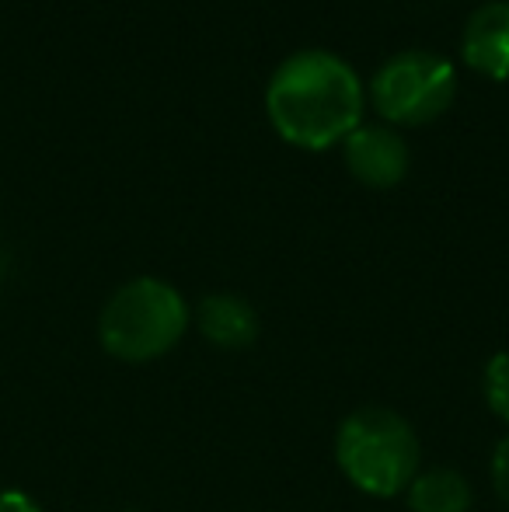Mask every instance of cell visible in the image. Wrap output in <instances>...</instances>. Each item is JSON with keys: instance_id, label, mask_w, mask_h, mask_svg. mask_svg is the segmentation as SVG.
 <instances>
[{"instance_id": "1", "label": "cell", "mask_w": 509, "mask_h": 512, "mask_svg": "<svg viewBox=\"0 0 509 512\" xmlns=\"http://www.w3.org/2000/svg\"><path fill=\"white\" fill-rule=\"evenodd\" d=\"M367 91L353 67L328 49H300L272 70L265 115L279 140L300 150H328L363 126Z\"/></svg>"}, {"instance_id": "2", "label": "cell", "mask_w": 509, "mask_h": 512, "mask_svg": "<svg viewBox=\"0 0 509 512\" xmlns=\"http://www.w3.org/2000/svg\"><path fill=\"white\" fill-rule=\"evenodd\" d=\"M339 471L360 492L374 499H394L419 474L422 446L408 418L391 408H360L342 418L335 432Z\"/></svg>"}, {"instance_id": "3", "label": "cell", "mask_w": 509, "mask_h": 512, "mask_svg": "<svg viewBox=\"0 0 509 512\" xmlns=\"http://www.w3.org/2000/svg\"><path fill=\"white\" fill-rule=\"evenodd\" d=\"M192 310L164 279H133L119 286L98 317V338L109 356L123 363H150L182 342Z\"/></svg>"}, {"instance_id": "4", "label": "cell", "mask_w": 509, "mask_h": 512, "mask_svg": "<svg viewBox=\"0 0 509 512\" xmlns=\"http://www.w3.org/2000/svg\"><path fill=\"white\" fill-rule=\"evenodd\" d=\"M457 95V74L450 60L426 49H405L391 56L370 84L374 108L394 126H426L440 119Z\"/></svg>"}, {"instance_id": "5", "label": "cell", "mask_w": 509, "mask_h": 512, "mask_svg": "<svg viewBox=\"0 0 509 512\" xmlns=\"http://www.w3.org/2000/svg\"><path fill=\"white\" fill-rule=\"evenodd\" d=\"M349 175L367 189H394L408 175V143L391 126H356L342 140Z\"/></svg>"}, {"instance_id": "6", "label": "cell", "mask_w": 509, "mask_h": 512, "mask_svg": "<svg viewBox=\"0 0 509 512\" xmlns=\"http://www.w3.org/2000/svg\"><path fill=\"white\" fill-rule=\"evenodd\" d=\"M461 56L475 74L509 81V0L482 4L461 32Z\"/></svg>"}, {"instance_id": "7", "label": "cell", "mask_w": 509, "mask_h": 512, "mask_svg": "<svg viewBox=\"0 0 509 512\" xmlns=\"http://www.w3.org/2000/svg\"><path fill=\"white\" fill-rule=\"evenodd\" d=\"M199 335L217 349H248L258 338V314L238 293H210L192 310Z\"/></svg>"}, {"instance_id": "8", "label": "cell", "mask_w": 509, "mask_h": 512, "mask_svg": "<svg viewBox=\"0 0 509 512\" xmlns=\"http://www.w3.org/2000/svg\"><path fill=\"white\" fill-rule=\"evenodd\" d=\"M405 492L412 512H471V502H475L468 478L450 467L419 471Z\"/></svg>"}, {"instance_id": "9", "label": "cell", "mask_w": 509, "mask_h": 512, "mask_svg": "<svg viewBox=\"0 0 509 512\" xmlns=\"http://www.w3.org/2000/svg\"><path fill=\"white\" fill-rule=\"evenodd\" d=\"M485 401L503 422H509V352H496L485 366Z\"/></svg>"}, {"instance_id": "10", "label": "cell", "mask_w": 509, "mask_h": 512, "mask_svg": "<svg viewBox=\"0 0 509 512\" xmlns=\"http://www.w3.org/2000/svg\"><path fill=\"white\" fill-rule=\"evenodd\" d=\"M492 488H496V495L509 506V436L492 453Z\"/></svg>"}, {"instance_id": "11", "label": "cell", "mask_w": 509, "mask_h": 512, "mask_svg": "<svg viewBox=\"0 0 509 512\" xmlns=\"http://www.w3.org/2000/svg\"><path fill=\"white\" fill-rule=\"evenodd\" d=\"M0 512H42L39 502L25 492H0Z\"/></svg>"}, {"instance_id": "12", "label": "cell", "mask_w": 509, "mask_h": 512, "mask_svg": "<svg viewBox=\"0 0 509 512\" xmlns=\"http://www.w3.org/2000/svg\"><path fill=\"white\" fill-rule=\"evenodd\" d=\"M123 512H129V509H123Z\"/></svg>"}]
</instances>
